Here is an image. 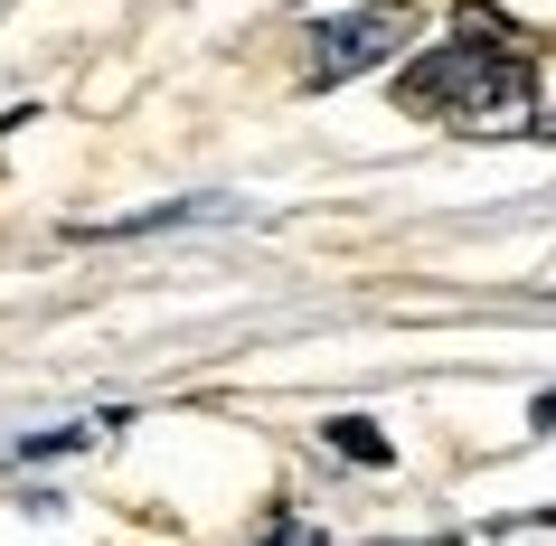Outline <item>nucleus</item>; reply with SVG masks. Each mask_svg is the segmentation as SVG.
Listing matches in <instances>:
<instances>
[{"label": "nucleus", "mask_w": 556, "mask_h": 546, "mask_svg": "<svg viewBox=\"0 0 556 546\" xmlns=\"http://www.w3.org/2000/svg\"><path fill=\"white\" fill-rule=\"evenodd\" d=\"M274 546H330L321 528H274Z\"/></svg>", "instance_id": "obj_4"}, {"label": "nucleus", "mask_w": 556, "mask_h": 546, "mask_svg": "<svg viewBox=\"0 0 556 546\" xmlns=\"http://www.w3.org/2000/svg\"><path fill=\"white\" fill-rule=\"evenodd\" d=\"M330 453H340V461H368V471H378V461H387V433L350 415V424H330Z\"/></svg>", "instance_id": "obj_3"}, {"label": "nucleus", "mask_w": 556, "mask_h": 546, "mask_svg": "<svg viewBox=\"0 0 556 546\" xmlns=\"http://www.w3.org/2000/svg\"><path fill=\"white\" fill-rule=\"evenodd\" d=\"M406 38H415L406 0H368L350 20H321V29H312V86H350L358 66H387Z\"/></svg>", "instance_id": "obj_2"}, {"label": "nucleus", "mask_w": 556, "mask_h": 546, "mask_svg": "<svg viewBox=\"0 0 556 546\" xmlns=\"http://www.w3.org/2000/svg\"><path fill=\"white\" fill-rule=\"evenodd\" d=\"M528 94H538V66L519 48H443L406 76V114H443L453 132H519Z\"/></svg>", "instance_id": "obj_1"}]
</instances>
